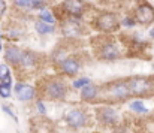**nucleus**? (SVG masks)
<instances>
[{"label": "nucleus", "instance_id": "10", "mask_svg": "<svg viewBox=\"0 0 154 133\" xmlns=\"http://www.w3.org/2000/svg\"><path fill=\"white\" fill-rule=\"evenodd\" d=\"M97 117H99V121L105 126H115L118 121V112L109 106L100 108L97 111Z\"/></svg>", "mask_w": 154, "mask_h": 133}, {"label": "nucleus", "instance_id": "27", "mask_svg": "<svg viewBox=\"0 0 154 133\" xmlns=\"http://www.w3.org/2000/svg\"><path fill=\"white\" fill-rule=\"evenodd\" d=\"M5 12H6V3H5L3 0H0V17H2Z\"/></svg>", "mask_w": 154, "mask_h": 133}, {"label": "nucleus", "instance_id": "22", "mask_svg": "<svg viewBox=\"0 0 154 133\" xmlns=\"http://www.w3.org/2000/svg\"><path fill=\"white\" fill-rule=\"evenodd\" d=\"M87 84H90V79H88V78H81V79H76V81L73 82V87H75V88H82V87H85Z\"/></svg>", "mask_w": 154, "mask_h": 133}, {"label": "nucleus", "instance_id": "29", "mask_svg": "<svg viewBox=\"0 0 154 133\" xmlns=\"http://www.w3.org/2000/svg\"><path fill=\"white\" fill-rule=\"evenodd\" d=\"M0 39H2V35H0Z\"/></svg>", "mask_w": 154, "mask_h": 133}, {"label": "nucleus", "instance_id": "6", "mask_svg": "<svg viewBox=\"0 0 154 133\" xmlns=\"http://www.w3.org/2000/svg\"><path fill=\"white\" fill-rule=\"evenodd\" d=\"M81 20H78V18H73V17H70V18H67V20H64L63 23H61V33L66 36V38H70V39H73V38H79L81 35H82V27H81V23H79Z\"/></svg>", "mask_w": 154, "mask_h": 133}, {"label": "nucleus", "instance_id": "7", "mask_svg": "<svg viewBox=\"0 0 154 133\" xmlns=\"http://www.w3.org/2000/svg\"><path fill=\"white\" fill-rule=\"evenodd\" d=\"M60 8L67 17H73V18H79L85 12L84 0H63Z\"/></svg>", "mask_w": 154, "mask_h": 133}, {"label": "nucleus", "instance_id": "30", "mask_svg": "<svg viewBox=\"0 0 154 133\" xmlns=\"http://www.w3.org/2000/svg\"><path fill=\"white\" fill-rule=\"evenodd\" d=\"M0 49H2V45H0Z\"/></svg>", "mask_w": 154, "mask_h": 133}, {"label": "nucleus", "instance_id": "14", "mask_svg": "<svg viewBox=\"0 0 154 133\" xmlns=\"http://www.w3.org/2000/svg\"><path fill=\"white\" fill-rule=\"evenodd\" d=\"M97 94H99V88H97L96 85H90V84H87L85 87L81 88V99L85 100V102H91V100H94V99L97 97Z\"/></svg>", "mask_w": 154, "mask_h": 133}, {"label": "nucleus", "instance_id": "19", "mask_svg": "<svg viewBox=\"0 0 154 133\" xmlns=\"http://www.w3.org/2000/svg\"><path fill=\"white\" fill-rule=\"evenodd\" d=\"M14 5L21 9H32L33 0H14Z\"/></svg>", "mask_w": 154, "mask_h": 133}, {"label": "nucleus", "instance_id": "15", "mask_svg": "<svg viewBox=\"0 0 154 133\" xmlns=\"http://www.w3.org/2000/svg\"><path fill=\"white\" fill-rule=\"evenodd\" d=\"M35 29H36V32L39 33V35H50V33H54V24H48V23H45V21H36V24H35Z\"/></svg>", "mask_w": 154, "mask_h": 133}, {"label": "nucleus", "instance_id": "2", "mask_svg": "<svg viewBox=\"0 0 154 133\" xmlns=\"http://www.w3.org/2000/svg\"><path fill=\"white\" fill-rule=\"evenodd\" d=\"M94 27L103 32V33H112L115 30H118L120 27V20L115 14L112 12H102L96 20H94Z\"/></svg>", "mask_w": 154, "mask_h": 133}, {"label": "nucleus", "instance_id": "5", "mask_svg": "<svg viewBox=\"0 0 154 133\" xmlns=\"http://www.w3.org/2000/svg\"><path fill=\"white\" fill-rule=\"evenodd\" d=\"M135 21L141 26H150L154 21V8L148 2H141L135 9Z\"/></svg>", "mask_w": 154, "mask_h": 133}, {"label": "nucleus", "instance_id": "3", "mask_svg": "<svg viewBox=\"0 0 154 133\" xmlns=\"http://www.w3.org/2000/svg\"><path fill=\"white\" fill-rule=\"evenodd\" d=\"M105 94L111 100L120 102V100H124L130 96V90L127 87L126 81H114L105 87Z\"/></svg>", "mask_w": 154, "mask_h": 133}, {"label": "nucleus", "instance_id": "9", "mask_svg": "<svg viewBox=\"0 0 154 133\" xmlns=\"http://www.w3.org/2000/svg\"><path fill=\"white\" fill-rule=\"evenodd\" d=\"M97 54H99V57H100L102 60L112 61V60L120 58V48H118V45L115 44V42L108 41V42H105V44L100 45Z\"/></svg>", "mask_w": 154, "mask_h": 133}, {"label": "nucleus", "instance_id": "1", "mask_svg": "<svg viewBox=\"0 0 154 133\" xmlns=\"http://www.w3.org/2000/svg\"><path fill=\"white\" fill-rule=\"evenodd\" d=\"M42 93L51 100H63L67 94V85L60 78L48 79L42 85Z\"/></svg>", "mask_w": 154, "mask_h": 133}, {"label": "nucleus", "instance_id": "23", "mask_svg": "<svg viewBox=\"0 0 154 133\" xmlns=\"http://www.w3.org/2000/svg\"><path fill=\"white\" fill-rule=\"evenodd\" d=\"M121 24L126 26V27H133V26L136 24V21H135V18H132V17H126V18L121 21Z\"/></svg>", "mask_w": 154, "mask_h": 133}, {"label": "nucleus", "instance_id": "28", "mask_svg": "<svg viewBox=\"0 0 154 133\" xmlns=\"http://www.w3.org/2000/svg\"><path fill=\"white\" fill-rule=\"evenodd\" d=\"M150 36H151V38H153V39H154V29H153V30H151V32H150Z\"/></svg>", "mask_w": 154, "mask_h": 133}, {"label": "nucleus", "instance_id": "26", "mask_svg": "<svg viewBox=\"0 0 154 133\" xmlns=\"http://www.w3.org/2000/svg\"><path fill=\"white\" fill-rule=\"evenodd\" d=\"M3 111H5L6 114H9V117H12V118H14V120L17 121V117H15V114H14V112H12V111H11V109H9L8 106H3Z\"/></svg>", "mask_w": 154, "mask_h": 133}, {"label": "nucleus", "instance_id": "16", "mask_svg": "<svg viewBox=\"0 0 154 133\" xmlns=\"http://www.w3.org/2000/svg\"><path fill=\"white\" fill-rule=\"evenodd\" d=\"M36 60H38L36 54H33V52H30V51H24L23 60H21V66H24V67H35Z\"/></svg>", "mask_w": 154, "mask_h": 133}, {"label": "nucleus", "instance_id": "13", "mask_svg": "<svg viewBox=\"0 0 154 133\" xmlns=\"http://www.w3.org/2000/svg\"><path fill=\"white\" fill-rule=\"evenodd\" d=\"M23 54H24V51H21V49L17 48V46H9V48L5 51V57H6V60H8L11 64H15V66L21 64Z\"/></svg>", "mask_w": 154, "mask_h": 133}, {"label": "nucleus", "instance_id": "17", "mask_svg": "<svg viewBox=\"0 0 154 133\" xmlns=\"http://www.w3.org/2000/svg\"><path fill=\"white\" fill-rule=\"evenodd\" d=\"M39 20L41 21H45L48 24H55V18H54V15H52L51 11L47 6L42 8V9H39Z\"/></svg>", "mask_w": 154, "mask_h": 133}, {"label": "nucleus", "instance_id": "21", "mask_svg": "<svg viewBox=\"0 0 154 133\" xmlns=\"http://www.w3.org/2000/svg\"><path fill=\"white\" fill-rule=\"evenodd\" d=\"M0 96L2 97H9L11 96V85H6V84H0Z\"/></svg>", "mask_w": 154, "mask_h": 133}, {"label": "nucleus", "instance_id": "4", "mask_svg": "<svg viewBox=\"0 0 154 133\" xmlns=\"http://www.w3.org/2000/svg\"><path fill=\"white\" fill-rule=\"evenodd\" d=\"M127 82V87L130 90V94H135V96H141V94H148L154 87V82L150 78H145V76H135V78H130Z\"/></svg>", "mask_w": 154, "mask_h": 133}, {"label": "nucleus", "instance_id": "8", "mask_svg": "<svg viewBox=\"0 0 154 133\" xmlns=\"http://www.w3.org/2000/svg\"><path fill=\"white\" fill-rule=\"evenodd\" d=\"M66 118V123L72 127V129H81L87 124V114L82 111V109H70L69 112H66L64 115Z\"/></svg>", "mask_w": 154, "mask_h": 133}, {"label": "nucleus", "instance_id": "20", "mask_svg": "<svg viewBox=\"0 0 154 133\" xmlns=\"http://www.w3.org/2000/svg\"><path fill=\"white\" fill-rule=\"evenodd\" d=\"M130 109L132 111H136V112H144V114L147 112V108L144 106V103L142 102H138V100L130 103Z\"/></svg>", "mask_w": 154, "mask_h": 133}, {"label": "nucleus", "instance_id": "24", "mask_svg": "<svg viewBox=\"0 0 154 133\" xmlns=\"http://www.w3.org/2000/svg\"><path fill=\"white\" fill-rule=\"evenodd\" d=\"M8 36H9L11 39H17V38L21 36V33H20V30H12L11 33H8Z\"/></svg>", "mask_w": 154, "mask_h": 133}, {"label": "nucleus", "instance_id": "11", "mask_svg": "<svg viewBox=\"0 0 154 133\" xmlns=\"http://www.w3.org/2000/svg\"><path fill=\"white\" fill-rule=\"evenodd\" d=\"M58 67H60V70L63 72V73H66V75H69V76H73V75H76L78 72H79V69H81V66H79V61L76 60V58H64V60H61L60 63H58Z\"/></svg>", "mask_w": 154, "mask_h": 133}, {"label": "nucleus", "instance_id": "12", "mask_svg": "<svg viewBox=\"0 0 154 133\" xmlns=\"http://www.w3.org/2000/svg\"><path fill=\"white\" fill-rule=\"evenodd\" d=\"M15 94H17V97L20 100L29 102V100H32L36 96V90L33 88L32 85H29V84H21L20 82V84L15 85Z\"/></svg>", "mask_w": 154, "mask_h": 133}, {"label": "nucleus", "instance_id": "18", "mask_svg": "<svg viewBox=\"0 0 154 133\" xmlns=\"http://www.w3.org/2000/svg\"><path fill=\"white\" fill-rule=\"evenodd\" d=\"M0 81H2V84L11 85V73H9V67L6 64L0 66Z\"/></svg>", "mask_w": 154, "mask_h": 133}, {"label": "nucleus", "instance_id": "25", "mask_svg": "<svg viewBox=\"0 0 154 133\" xmlns=\"http://www.w3.org/2000/svg\"><path fill=\"white\" fill-rule=\"evenodd\" d=\"M38 109H39V112H41L42 115H45V114H47V108L44 106V102H41V100L38 102Z\"/></svg>", "mask_w": 154, "mask_h": 133}]
</instances>
